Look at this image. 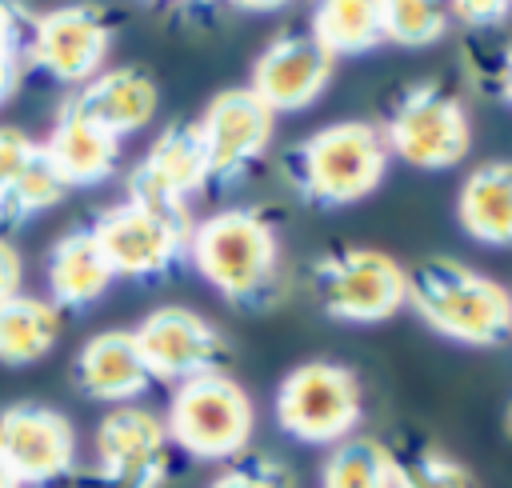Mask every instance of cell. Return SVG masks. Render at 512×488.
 I'll return each instance as SVG.
<instances>
[{"label": "cell", "instance_id": "f546056e", "mask_svg": "<svg viewBox=\"0 0 512 488\" xmlns=\"http://www.w3.org/2000/svg\"><path fill=\"white\" fill-rule=\"evenodd\" d=\"M480 80H484V84H488L504 104H512V44L496 52V60L484 68V76H480Z\"/></svg>", "mask_w": 512, "mask_h": 488}, {"label": "cell", "instance_id": "4fadbf2b", "mask_svg": "<svg viewBox=\"0 0 512 488\" xmlns=\"http://www.w3.org/2000/svg\"><path fill=\"white\" fill-rule=\"evenodd\" d=\"M112 48V28L92 8H56L32 24V36L24 44V56L32 68L52 76L56 84H88L96 72H104Z\"/></svg>", "mask_w": 512, "mask_h": 488}, {"label": "cell", "instance_id": "83f0119b", "mask_svg": "<svg viewBox=\"0 0 512 488\" xmlns=\"http://www.w3.org/2000/svg\"><path fill=\"white\" fill-rule=\"evenodd\" d=\"M36 140L28 132H20L16 124H0V192L28 168V160L36 156Z\"/></svg>", "mask_w": 512, "mask_h": 488}, {"label": "cell", "instance_id": "4316f807", "mask_svg": "<svg viewBox=\"0 0 512 488\" xmlns=\"http://www.w3.org/2000/svg\"><path fill=\"white\" fill-rule=\"evenodd\" d=\"M208 488H292V476L280 460L264 456V452H240L236 464H228Z\"/></svg>", "mask_w": 512, "mask_h": 488}, {"label": "cell", "instance_id": "9a60e30c", "mask_svg": "<svg viewBox=\"0 0 512 488\" xmlns=\"http://www.w3.org/2000/svg\"><path fill=\"white\" fill-rule=\"evenodd\" d=\"M200 188H208V160L196 120L168 124L128 176V200L160 208H188Z\"/></svg>", "mask_w": 512, "mask_h": 488}, {"label": "cell", "instance_id": "d6a6232c", "mask_svg": "<svg viewBox=\"0 0 512 488\" xmlns=\"http://www.w3.org/2000/svg\"><path fill=\"white\" fill-rule=\"evenodd\" d=\"M0 488H20V480H16V472L8 468V460L0 456Z\"/></svg>", "mask_w": 512, "mask_h": 488}, {"label": "cell", "instance_id": "d4e9b609", "mask_svg": "<svg viewBox=\"0 0 512 488\" xmlns=\"http://www.w3.org/2000/svg\"><path fill=\"white\" fill-rule=\"evenodd\" d=\"M392 488H476V480L460 460L416 444L408 452H392Z\"/></svg>", "mask_w": 512, "mask_h": 488}, {"label": "cell", "instance_id": "d6986e66", "mask_svg": "<svg viewBox=\"0 0 512 488\" xmlns=\"http://www.w3.org/2000/svg\"><path fill=\"white\" fill-rule=\"evenodd\" d=\"M40 148H44V156L52 160V168L60 172V180L68 188L104 184L116 172V160H120V140L112 132H104L100 124H92L88 116L64 108V104H60L56 124H52V132Z\"/></svg>", "mask_w": 512, "mask_h": 488}, {"label": "cell", "instance_id": "1f68e13d", "mask_svg": "<svg viewBox=\"0 0 512 488\" xmlns=\"http://www.w3.org/2000/svg\"><path fill=\"white\" fill-rule=\"evenodd\" d=\"M20 64H24V52L0 56V104L16 92V84H20Z\"/></svg>", "mask_w": 512, "mask_h": 488}, {"label": "cell", "instance_id": "ba28073f", "mask_svg": "<svg viewBox=\"0 0 512 488\" xmlns=\"http://www.w3.org/2000/svg\"><path fill=\"white\" fill-rule=\"evenodd\" d=\"M316 304L344 324H380L408 304V272L380 248H340L312 264Z\"/></svg>", "mask_w": 512, "mask_h": 488}, {"label": "cell", "instance_id": "484cf974", "mask_svg": "<svg viewBox=\"0 0 512 488\" xmlns=\"http://www.w3.org/2000/svg\"><path fill=\"white\" fill-rule=\"evenodd\" d=\"M448 4L428 0H388L384 4V40L400 48H428L448 32Z\"/></svg>", "mask_w": 512, "mask_h": 488}, {"label": "cell", "instance_id": "836d02e7", "mask_svg": "<svg viewBox=\"0 0 512 488\" xmlns=\"http://www.w3.org/2000/svg\"><path fill=\"white\" fill-rule=\"evenodd\" d=\"M504 432L512 436V404H508V412H504Z\"/></svg>", "mask_w": 512, "mask_h": 488}, {"label": "cell", "instance_id": "7c38bea8", "mask_svg": "<svg viewBox=\"0 0 512 488\" xmlns=\"http://www.w3.org/2000/svg\"><path fill=\"white\" fill-rule=\"evenodd\" d=\"M272 112L252 96V88H224L208 100L204 116L196 120L204 160H208V184L232 188L240 184L252 164L264 156L272 140Z\"/></svg>", "mask_w": 512, "mask_h": 488}, {"label": "cell", "instance_id": "3957f363", "mask_svg": "<svg viewBox=\"0 0 512 488\" xmlns=\"http://www.w3.org/2000/svg\"><path fill=\"white\" fill-rule=\"evenodd\" d=\"M388 144L372 120H336L308 132L284 152V172L308 204L344 208L380 188L388 172Z\"/></svg>", "mask_w": 512, "mask_h": 488}, {"label": "cell", "instance_id": "5bb4252c", "mask_svg": "<svg viewBox=\"0 0 512 488\" xmlns=\"http://www.w3.org/2000/svg\"><path fill=\"white\" fill-rule=\"evenodd\" d=\"M336 60L308 36V32H280L268 40L252 64V96L276 116V112H300L308 108L332 80Z\"/></svg>", "mask_w": 512, "mask_h": 488}, {"label": "cell", "instance_id": "ac0fdd59", "mask_svg": "<svg viewBox=\"0 0 512 488\" xmlns=\"http://www.w3.org/2000/svg\"><path fill=\"white\" fill-rule=\"evenodd\" d=\"M44 276H48V292H52V308H92L116 280L92 224L88 228H68L52 248H48V264H44Z\"/></svg>", "mask_w": 512, "mask_h": 488}, {"label": "cell", "instance_id": "4dcf8cb0", "mask_svg": "<svg viewBox=\"0 0 512 488\" xmlns=\"http://www.w3.org/2000/svg\"><path fill=\"white\" fill-rule=\"evenodd\" d=\"M20 280H24V264H20V252L0 236V300L16 296L20 292Z\"/></svg>", "mask_w": 512, "mask_h": 488}, {"label": "cell", "instance_id": "277c9868", "mask_svg": "<svg viewBox=\"0 0 512 488\" xmlns=\"http://www.w3.org/2000/svg\"><path fill=\"white\" fill-rule=\"evenodd\" d=\"M256 428L252 396L228 372H208L176 384L164 416L168 444L200 460H232L248 448Z\"/></svg>", "mask_w": 512, "mask_h": 488}, {"label": "cell", "instance_id": "6da1fadb", "mask_svg": "<svg viewBox=\"0 0 512 488\" xmlns=\"http://www.w3.org/2000/svg\"><path fill=\"white\" fill-rule=\"evenodd\" d=\"M188 260L224 300L240 308H268L284 292L280 236L256 208H224L192 224Z\"/></svg>", "mask_w": 512, "mask_h": 488}, {"label": "cell", "instance_id": "cb8c5ba5", "mask_svg": "<svg viewBox=\"0 0 512 488\" xmlns=\"http://www.w3.org/2000/svg\"><path fill=\"white\" fill-rule=\"evenodd\" d=\"M64 196H68V184L60 180V172L52 168L44 148H36L28 168L0 192V228H20V224L36 220L40 212L56 208Z\"/></svg>", "mask_w": 512, "mask_h": 488}, {"label": "cell", "instance_id": "8992f818", "mask_svg": "<svg viewBox=\"0 0 512 488\" xmlns=\"http://www.w3.org/2000/svg\"><path fill=\"white\" fill-rule=\"evenodd\" d=\"M384 144L388 156H400L412 168H452L472 148V120L456 92H448L440 80L408 84L388 120H384Z\"/></svg>", "mask_w": 512, "mask_h": 488}, {"label": "cell", "instance_id": "603a6c76", "mask_svg": "<svg viewBox=\"0 0 512 488\" xmlns=\"http://www.w3.org/2000/svg\"><path fill=\"white\" fill-rule=\"evenodd\" d=\"M320 488H392V448L372 436H348L328 448Z\"/></svg>", "mask_w": 512, "mask_h": 488}, {"label": "cell", "instance_id": "44dd1931", "mask_svg": "<svg viewBox=\"0 0 512 488\" xmlns=\"http://www.w3.org/2000/svg\"><path fill=\"white\" fill-rule=\"evenodd\" d=\"M308 36L332 56H364L384 44V4L380 0H328L312 12Z\"/></svg>", "mask_w": 512, "mask_h": 488}, {"label": "cell", "instance_id": "30bf717a", "mask_svg": "<svg viewBox=\"0 0 512 488\" xmlns=\"http://www.w3.org/2000/svg\"><path fill=\"white\" fill-rule=\"evenodd\" d=\"M0 456L20 488H48L76 476V428L64 412L20 400L0 412Z\"/></svg>", "mask_w": 512, "mask_h": 488}, {"label": "cell", "instance_id": "f1b7e54d", "mask_svg": "<svg viewBox=\"0 0 512 488\" xmlns=\"http://www.w3.org/2000/svg\"><path fill=\"white\" fill-rule=\"evenodd\" d=\"M448 16L460 20L468 32H488V28H500L504 20H512V4H500V0H460V4H448Z\"/></svg>", "mask_w": 512, "mask_h": 488}, {"label": "cell", "instance_id": "7402d4cb", "mask_svg": "<svg viewBox=\"0 0 512 488\" xmlns=\"http://www.w3.org/2000/svg\"><path fill=\"white\" fill-rule=\"evenodd\" d=\"M60 336V312L40 296H8L0 300V360L4 364H32L40 360Z\"/></svg>", "mask_w": 512, "mask_h": 488}, {"label": "cell", "instance_id": "52a82bcc", "mask_svg": "<svg viewBox=\"0 0 512 488\" xmlns=\"http://www.w3.org/2000/svg\"><path fill=\"white\" fill-rule=\"evenodd\" d=\"M364 412L360 380L336 360L296 364L276 388V424L300 444H340L356 436Z\"/></svg>", "mask_w": 512, "mask_h": 488}, {"label": "cell", "instance_id": "9c48e42d", "mask_svg": "<svg viewBox=\"0 0 512 488\" xmlns=\"http://www.w3.org/2000/svg\"><path fill=\"white\" fill-rule=\"evenodd\" d=\"M164 420L140 404H120L96 424V468L76 488H160L168 472Z\"/></svg>", "mask_w": 512, "mask_h": 488}, {"label": "cell", "instance_id": "2e32d148", "mask_svg": "<svg viewBox=\"0 0 512 488\" xmlns=\"http://www.w3.org/2000/svg\"><path fill=\"white\" fill-rule=\"evenodd\" d=\"M160 104L156 80L144 68H104L96 72L88 84H80L76 92H68L64 108L88 116L92 124H100L104 132H112L116 140L140 132L144 124H152Z\"/></svg>", "mask_w": 512, "mask_h": 488}, {"label": "cell", "instance_id": "7a4b0ae2", "mask_svg": "<svg viewBox=\"0 0 512 488\" xmlns=\"http://www.w3.org/2000/svg\"><path fill=\"white\" fill-rule=\"evenodd\" d=\"M408 304L440 336L468 348H500L512 340V292L492 276L432 256L408 272Z\"/></svg>", "mask_w": 512, "mask_h": 488}, {"label": "cell", "instance_id": "5b68a950", "mask_svg": "<svg viewBox=\"0 0 512 488\" xmlns=\"http://www.w3.org/2000/svg\"><path fill=\"white\" fill-rule=\"evenodd\" d=\"M108 264L116 276L128 280H160L180 260H188L192 240V212L188 208H160L140 200H120L104 208L92 224Z\"/></svg>", "mask_w": 512, "mask_h": 488}, {"label": "cell", "instance_id": "ffe728a7", "mask_svg": "<svg viewBox=\"0 0 512 488\" xmlns=\"http://www.w3.org/2000/svg\"><path fill=\"white\" fill-rule=\"evenodd\" d=\"M460 228L488 248H512V160H488L468 172L456 196Z\"/></svg>", "mask_w": 512, "mask_h": 488}, {"label": "cell", "instance_id": "e0dca14e", "mask_svg": "<svg viewBox=\"0 0 512 488\" xmlns=\"http://www.w3.org/2000/svg\"><path fill=\"white\" fill-rule=\"evenodd\" d=\"M72 376L88 400H100L112 408L132 404L136 396H144L152 388V372L136 348V336L124 328H108V332H96L92 340H84Z\"/></svg>", "mask_w": 512, "mask_h": 488}, {"label": "cell", "instance_id": "8fae6325", "mask_svg": "<svg viewBox=\"0 0 512 488\" xmlns=\"http://www.w3.org/2000/svg\"><path fill=\"white\" fill-rule=\"evenodd\" d=\"M132 336H136V348H140L152 380L184 384L192 376L224 372V364H228L224 332L212 320H204L200 312L180 308V304H164V308L148 312Z\"/></svg>", "mask_w": 512, "mask_h": 488}]
</instances>
